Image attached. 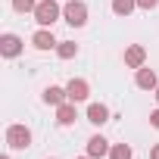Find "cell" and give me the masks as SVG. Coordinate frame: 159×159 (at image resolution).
<instances>
[{
    "mask_svg": "<svg viewBox=\"0 0 159 159\" xmlns=\"http://www.w3.org/2000/svg\"><path fill=\"white\" fill-rule=\"evenodd\" d=\"M150 125H153V128H159V109H153V112H150Z\"/></svg>",
    "mask_w": 159,
    "mask_h": 159,
    "instance_id": "ac0fdd59",
    "label": "cell"
},
{
    "mask_svg": "<svg viewBox=\"0 0 159 159\" xmlns=\"http://www.w3.org/2000/svg\"><path fill=\"white\" fill-rule=\"evenodd\" d=\"M131 156H134V150L128 143H112V150H109V159H131Z\"/></svg>",
    "mask_w": 159,
    "mask_h": 159,
    "instance_id": "9a60e30c",
    "label": "cell"
},
{
    "mask_svg": "<svg viewBox=\"0 0 159 159\" xmlns=\"http://www.w3.org/2000/svg\"><path fill=\"white\" fill-rule=\"evenodd\" d=\"M66 94H69V100H72V103H84V100H88V94H91V84L84 81V78H72V81L66 84Z\"/></svg>",
    "mask_w": 159,
    "mask_h": 159,
    "instance_id": "277c9868",
    "label": "cell"
},
{
    "mask_svg": "<svg viewBox=\"0 0 159 159\" xmlns=\"http://www.w3.org/2000/svg\"><path fill=\"white\" fill-rule=\"evenodd\" d=\"M0 159H10V156H7V153H3V156H0Z\"/></svg>",
    "mask_w": 159,
    "mask_h": 159,
    "instance_id": "44dd1931",
    "label": "cell"
},
{
    "mask_svg": "<svg viewBox=\"0 0 159 159\" xmlns=\"http://www.w3.org/2000/svg\"><path fill=\"white\" fill-rule=\"evenodd\" d=\"M137 7H140V10H156L159 0H137Z\"/></svg>",
    "mask_w": 159,
    "mask_h": 159,
    "instance_id": "e0dca14e",
    "label": "cell"
},
{
    "mask_svg": "<svg viewBox=\"0 0 159 159\" xmlns=\"http://www.w3.org/2000/svg\"><path fill=\"white\" fill-rule=\"evenodd\" d=\"M134 7H137V0H112V13L116 16H131Z\"/></svg>",
    "mask_w": 159,
    "mask_h": 159,
    "instance_id": "5bb4252c",
    "label": "cell"
},
{
    "mask_svg": "<svg viewBox=\"0 0 159 159\" xmlns=\"http://www.w3.org/2000/svg\"><path fill=\"white\" fill-rule=\"evenodd\" d=\"M75 119H78V109H75L72 100H66L62 106H56V125L69 128V125H75Z\"/></svg>",
    "mask_w": 159,
    "mask_h": 159,
    "instance_id": "30bf717a",
    "label": "cell"
},
{
    "mask_svg": "<svg viewBox=\"0 0 159 159\" xmlns=\"http://www.w3.org/2000/svg\"><path fill=\"white\" fill-rule=\"evenodd\" d=\"M88 122L106 125V122H109V106H106V103H91V106H88Z\"/></svg>",
    "mask_w": 159,
    "mask_h": 159,
    "instance_id": "7c38bea8",
    "label": "cell"
},
{
    "mask_svg": "<svg viewBox=\"0 0 159 159\" xmlns=\"http://www.w3.org/2000/svg\"><path fill=\"white\" fill-rule=\"evenodd\" d=\"M78 159H91V156H78Z\"/></svg>",
    "mask_w": 159,
    "mask_h": 159,
    "instance_id": "7402d4cb",
    "label": "cell"
},
{
    "mask_svg": "<svg viewBox=\"0 0 159 159\" xmlns=\"http://www.w3.org/2000/svg\"><path fill=\"white\" fill-rule=\"evenodd\" d=\"M7 143H10V150H28L31 147V128L28 125H10L7 128Z\"/></svg>",
    "mask_w": 159,
    "mask_h": 159,
    "instance_id": "3957f363",
    "label": "cell"
},
{
    "mask_svg": "<svg viewBox=\"0 0 159 159\" xmlns=\"http://www.w3.org/2000/svg\"><path fill=\"white\" fill-rule=\"evenodd\" d=\"M41 100H44L47 106H62V103L69 100V94H66V88H56V84H50V88H44Z\"/></svg>",
    "mask_w": 159,
    "mask_h": 159,
    "instance_id": "8fae6325",
    "label": "cell"
},
{
    "mask_svg": "<svg viewBox=\"0 0 159 159\" xmlns=\"http://www.w3.org/2000/svg\"><path fill=\"white\" fill-rule=\"evenodd\" d=\"M134 84H137L140 91H156V88H159V78H156L153 69L140 66V69H134Z\"/></svg>",
    "mask_w": 159,
    "mask_h": 159,
    "instance_id": "5b68a950",
    "label": "cell"
},
{
    "mask_svg": "<svg viewBox=\"0 0 159 159\" xmlns=\"http://www.w3.org/2000/svg\"><path fill=\"white\" fill-rule=\"evenodd\" d=\"M150 159H159V143H156V147L150 150Z\"/></svg>",
    "mask_w": 159,
    "mask_h": 159,
    "instance_id": "d6986e66",
    "label": "cell"
},
{
    "mask_svg": "<svg viewBox=\"0 0 159 159\" xmlns=\"http://www.w3.org/2000/svg\"><path fill=\"white\" fill-rule=\"evenodd\" d=\"M0 53H3L7 59H16V56L22 53V38L13 34V31H7L3 38H0Z\"/></svg>",
    "mask_w": 159,
    "mask_h": 159,
    "instance_id": "8992f818",
    "label": "cell"
},
{
    "mask_svg": "<svg viewBox=\"0 0 159 159\" xmlns=\"http://www.w3.org/2000/svg\"><path fill=\"white\" fill-rule=\"evenodd\" d=\"M109 150H112V147H109V140H106L103 134H94V137L88 140V156H91V159H103V156H109Z\"/></svg>",
    "mask_w": 159,
    "mask_h": 159,
    "instance_id": "ba28073f",
    "label": "cell"
},
{
    "mask_svg": "<svg viewBox=\"0 0 159 159\" xmlns=\"http://www.w3.org/2000/svg\"><path fill=\"white\" fill-rule=\"evenodd\" d=\"M62 16H66V22L72 28H81L88 22V3L84 0H69V3L62 7Z\"/></svg>",
    "mask_w": 159,
    "mask_h": 159,
    "instance_id": "7a4b0ae2",
    "label": "cell"
},
{
    "mask_svg": "<svg viewBox=\"0 0 159 159\" xmlns=\"http://www.w3.org/2000/svg\"><path fill=\"white\" fill-rule=\"evenodd\" d=\"M56 56H59V59H75V56H78V44L59 41V44H56Z\"/></svg>",
    "mask_w": 159,
    "mask_h": 159,
    "instance_id": "4fadbf2b",
    "label": "cell"
},
{
    "mask_svg": "<svg viewBox=\"0 0 159 159\" xmlns=\"http://www.w3.org/2000/svg\"><path fill=\"white\" fill-rule=\"evenodd\" d=\"M31 44H34L38 50H56V44H59V41L53 38V31H50V28H38V31L31 34Z\"/></svg>",
    "mask_w": 159,
    "mask_h": 159,
    "instance_id": "9c48e42d",
    "label": "cell"
},
{
    "mask_svg": "<svg viewBox=\"0 0 159 159\" xmlns=\"http://www.w3.org/2000/svg\"><path fill=\"white\" fill-rule=\"evenodd\" d=\"M38 3H41V0H13V10L16 13H34Z\"/></svg>",
    "mask_w": 159,
    "mask_h": 159,
    "instance_id": "2e32d148",
    "label": "cell"
},
{
    "mask_svg": "<svg viewBox=\"0 0 159 159\" xmlns=\"http://www.w3.org/2000/svg\"><path fill=\"white\" fill-rule=\"evenodd\" d=\"M153 94H156V103H159V88H156V91H153Z\"/></svg>",
    "mask_w": 159,
    "mask_h": 159,
    "instance_id": "ffe728a7",
    "label": "cell"
},
{
    "mask_svg": "<svg viewBox=\"0 0 159 159\" xmlns=\"http://www.w3.org/2000/svg\"><path fill=\"white\" fill-rule=\"evenodd\" d=\"M59 16H62V7L56 3V0H41V3L34 7V22H38L41 28H50Z\"/></svg>",
    "mask_w": 159,
    "mask_h": 159,
    "instance_id": "6da1fadb",
    "label": "cell"
},
{
    "mask_svg": "<svg viewBox=\"0 0 159 159\" xmlns=\"http://www.w3.org/2000/svg\"><path fill=\"white\" fill-rule=\"evenodd\" d=\"M125 66H128V69H140V66H147V50H143L140 44L125 47Z\"/></svg>",
    "mask_w": 159,
    "mask_h": 159,
    "instance_id": "52a82bcc",
    "label": "cell"
}]
</instances>
